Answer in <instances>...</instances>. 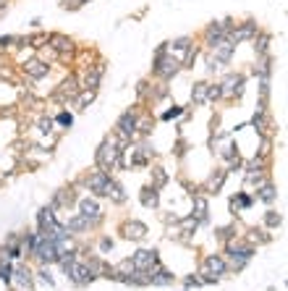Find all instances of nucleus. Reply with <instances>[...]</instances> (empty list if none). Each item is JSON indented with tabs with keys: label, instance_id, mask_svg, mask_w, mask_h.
<instances>
[{
	"label": "nucleus",
	"instance_id": "obj_40",
	"mask_svg": "<svg viewBox=\"0 0 288 291\" xmlns=\"http://www.w3.org/2000/svg\"><path fill=\"white\" fill-rule=\"evenodd\" d=\"M40 278H42V281H48V283H53V278H50V273H48V267H42V270H40Z\"/></svg>",
	"mask_w": 288,
	"mask_h": 291
},
{
	"label": "nucleus",
	"instance_id": "obj_29",
	"mask_svg": "<svg viewBox=\"0 0 288 291\" xmlns=\"http://www.w3.org/2000/svg\"><path fill=\"white\" fill-rule=\"evenodd\" d=\"M251 205V200L246 194H241V197H233V202H230V207H233V210H238V207H249Z\"/></svg>",
	"mask_w": 288,
	"mask_h": 291
},
{
	"label": "nucleus",
	"instance_id": "obj_6",
	"mask_svg": "<svg viewBox=\"0 0 288 291\" xmlns=\"http://www.w3.org/2000/svg\"><path fill=\"white\" fill-rule=\"evenodd\" d=\"M118 131H121V136L129 142V139L136 134V115L134 113H123L121 118H118Z\"/></svg>",
	"mask_w": 288,
	"mask_h": 291
},
{
	"label": "nucleus",
	"instance_id": "obj_38",
	"mask_svg": "<svg viewBox=\"0 0 288 291\" xmlns=\"http://www.w3.org/2000/svg\"><path fill=\"white\" fill-rule=\"evenodd\" d=\"M16 37H11V34H6V37H0V48H11V42H14Z\"/></svg>",
	"mask_w": 288,
	"mask_h": 291
},
{
	"label": "nucleus",
	"instance_id": "obj_37",
	"mask_svg": "<svg viewBox=\"0 0 288 291\" xmlns=\"http://www.w3.org/2000/svg\"><path fill=\"white\" fill-rule=\"evenodd\" d=\"M58 123H63V126H71V115H68V113H61V115H58Z\"/></svg>",
	"mask_w": 288,
	"mask_h": 291
},
{
	"label": "nucleus",
	"instance_id": "obj_27",
	"mask_svg": "<svg viewBox=\"0 0 288 291\" xmlns=\"http://www.w3.org/2000/svg\"><path fill=\"white\" fill-rule=\"evenodd\" d=\"M11 278H14V267H11V265L3 260V265H0V281L11 283Z\"/></svg>",
	"mask_w": 288,
	"mask_h": 291
},
{
	"label": "nucleus",
	"instance_id": "obj_14",
	"mask_svg": "<svg viewBox=\"0 0 288 291\" xmlns=\"http://www.w3.org/2000/svg\"><path fill=\"white\" fill-rule=\"evenodd\" d=\"M79 210H82V215H84V218H89L92 223H95V220H100V205H97L95 200H82Z\"/></svg>",
	"mask_w": 288,
	"mask_h": 291
},
{
	"label": "nucleus",
	"instance_id": "obj_33",
	"mask_svg": "<svg viewBox=\"0 0 288 291\" xmlns=\"http://www.w3.org/2000/svg\"><path fill=\"white\" fill-rule=\"evenodd\" d=\"M189 45H191V40H189V37H181V40L173 42V48H176V50H189Z\"/></svg>",
	"mask_w": 288,
	"mask_h": 291
},
{
	"label": "nucleus",
	"instance_id": "obj_13",
	"mask_svg": "<svg viewBox=\"0 0 288 291\" xmlns=\"http://www.w3.org/2000/svg\"><path fill=\"white\" fill-rule=\"evenodd\" d=\"M79 95V87H76V79L74 76H68L63 84H61V89L55 92V97L58 100H66V97H76Z\"/></svg>",
	"mask_w": 288,
	"mask_h": 291
},
{
	"label": "nucleus",
	"instance_id": "obj_30",
	"mask_svg": "<svg viewBox=\"0 0 288 291\" xmlns=\"http://www.w3.org/2000/svg\"><path fill=\"white\" fill-rule=\"evenodd\" d=\"M92 100H95V89H84L82 95H79V105L84 108V105H89Z\"/></svg>",
	"mask_w": 288,
	"mask_h": 291
},
{
	"label": "nucleus",
	"instance_id": "obj_15",
	"mask_svg": "<svg viewBox=\"0 0 288 291\" xmlns=\"http://www.w3.org/2000/svg\"><path fill=\"white\" fill-rule=\"evenodd\" d=\"M24 71H27L32 79H42V76H48V63H42V61H29V63H24Z\"/></svg>",
	"mask_w": 288,
	"mask_h": 291
},
{
	"label": "nucleus",
	"instance_id": "obj_3",
	"mask_svg": "<svg viewBox=\"0 0 288 291\" xmlns=\"http://www.w3.org/2000/svg\"><path fill=\"white\" fill-rule=\"evenodd\" d=\"M134 270H152V267L157 265V252L155 249H142L134 254Z\"/></svg>",
	"mask_w": 288,
	"mask_h": 291
},
{
	"label": "nucleus",
	"instance_id": "obj_17",
	"mask_svg": "<svg viewBox=\"0 0 288 291\" xmlns=\"http://www.w3.org/2000/svg\"><path fill=\"white\" fill-rule=\"evenodd\" d=\"M102 194H108V197H113V200H115V202H123V200H126V194H123V189H121V186H118V184H115V181H110V179H108V184H105V189H102Z\"/></svg>",
	"mask_w": 288,
	"mask_h": 291
},
{
	"label": "nucleus",
	"instance_id": "obj_12",
	"mask_svg": "<svg viewBox=\"0 0 288 291\" xmlns=\"http://www.w3.org/2000/svg\"><path fill=\"white\" fill-rule=\"evenodd\" d=\"M102 74H105V66L97 63L95 68H92V71H87V76H84V87H87V89H97V87H100Z\"/></svg>",
	"mask_w": 288,
	"mask_h": 291
},
{
	"label": "nucleus",
	"instance_id": "obj_7",
	"mask_svg": "<svg viewBox=\"0 0 288 291\" xmlns=\"http://www.w3.org/2000/svg\"><path fill=\"white\" fill-rule=\"evenodd\" d=\"M212 50H215V61H220V63H228V61H230V55H233V50H236V45H233V42H230V40L225 37V40H220V42H217Z\"/></svg>",
	"mask_w": 288,
	"mask_h": 291
},
{
	"label": "nucleus",
	"instance_id": "obj_11",
	"mask_svg": "<svg viewBox=\"0 0 288 291\" xmlns=\"http://www.w3.org/2000/svg\"><path fill=\"white\" fill-rule=\"evenodd\" d=\"M68 275H71L74 283H79V286H84V283H89L92 278H95V273H92L87 265H74V270L68 273Z\"/></svg>",
	"mask_w": 288,
	"mask_h": 291
},
{
	"label": "nucleus",
	"instance_id": "obj_19",
	"mask_svg": "<svg viewBox=\"0 0 288 291\" xmlns=\"http://www.w3.org/2000/svg\"><path fill=\"white\" fill-rule=\"evenodd\" d=\"M48 40L53 42V48L61 50V53H68V50H71V40L63 37V34H53V37H48Z\"/></svg>",
	"mask_w": 288,
	"mask_h": 291
},
{
	"label": "nucleus",
	"instance_id": "obj_21",
	"mask_svg": "<svg viewBox=\"0 0 288 291\" xmlns=\"http://www.w3.org/2000/svg\"><path fill=\"white\" fill-rule=\"evenodd\" d=\"M157 202H160V197H157V189L152 186V189H144L142 192V205L144 207H157Z\"/></svg>",
	"mask_w": 288,
	"mask_h": 291
},
{
	"label": "nucleus",
	"instance_id": "obj_28",
	"mask_svg": "<svg viewBox=\"0 0 288 291\" xmlns=\"http://www.w3.org/2000/svg\"><path fill=\"white\" fill-rule=\"evenodd\" d=\"M264 223H267L270 228H275V226H280V223H283V218H280L278 213H272V210H270L267 215H264Z\"/></svg>",
	"mask_w": 288,
	"mask_h": 291
},
{
	"label": "nucleus",
	"instance_id": "obj_20",
	"mask_svg": "<svg viewBox=\"0 0 288 291\" xmlns=\"http://www.w3.org/2000/svg\"><path fill=\"white\" fill-rule=\"evenodd\" d=\"M149 283L152 286H168V283H173V273L157 270V275H149Z\"/></svg>",
	"mask_w": 288,
	"mask_h": 291
},
{
	"label": "nucleus",
	"instance_id": "obj_39",
	"mask_svg": "<svg viewBox=\"0 0 288 291\" xmlns=\"http://www.w3.org/2000/svg\"><path fill=\"white\" fill-rule=\"evenodd\" d=\"M176 115H181V108H173V110H168V113L163 115V118H165V121H170V118H176Z\"/></svg>",
	"mask_w": 288,
	"mask_h": 291
},
{
	"label": "nucleus",
	"instance_id": "obj_35",
	"mask_svg": "<svg viewBox=\"0 0 288 291\" xmlns=\"http://www.w3.org/2000/svg\"><path fill=\"white\" fill-rule=\"evenodd\" d=\"M40 131H45V134L53 131V121H50V118H42V121H40Z\"/></svg>",
	"mask_w": 288,
	"mask_h": 291
},
{
	"label": "nucleus",
	"instance_id": "obj_23",
	"mask_svg": "<svg viewBox=\"0 0 288 291\" xmlns=\"http://www.w3.org/2000/svg\"><path fill=\"white\" fill-rule=\"evenodd\" d=\"M275 197H278V192H275V186H272V184H262V189H259V200H264V202H272Z\"/></svg>",
	"mask_w": 288,
	"mask_h": 291
},
{
	"label": "nucleus",
	"instance_id": "obj_22",
	"mask_svg": "<svg viewBox=\"0 0 288 291\" xmlns=\"http://www.w3.org/2000/svg\"><path fill=\"white\" fill-rule=\"evenodd\" d=\"M207 87H210V84H204V81H199V84H194L191 100H194V102H207Z\"/></svg>",
	"mask_w": 288,
	"mask_h": 291
},
{
	"label": "nucleus",
	"instance_id": "obj_8",
	"mask_svg": "<svg viewBox=\"0 0 288 291\" xmlns=\"http://www.w3.org/2000/svg\"><path fill=\"white\" fill-rule=\"evenodd\" d=\"M123 234H126V239L139 241V239H144V236H147V226H144V223H139V220H129V223L123 226Z\"/></svg>",
	"mask_w": 288,
	"mask_h": 291
},
{
	"label": "nucleus",
	"instance_id": "obj_31",
	"mask_svg": "<svg viewBox=\"0 0 288 291\" xmlns=\"http://www.w3.org/2000/svg\"><path fill=\"white\" fill-rule=\"evenodd\" d=\"M223 179H225V171H217L215 176L210 179V186H212V189H220V186H223Z\"/></svg>",
	"mask_w": 288,
	"mask_h": 291
},
{
	"label": "nucleus",
	"instance_id": "obj_10",
	"mask_svg": "<svg viewBox=\"0 0 288 291\" xmlns=\"http://www.w3.org/2000/svg\"><path fill=\"white\" fill-rule=\"evenodd\" d=\"M37 223H40V234H48V231L55 226L53 207H42V210H40V215H37Z\"/></svg>",
	"mask_w": 288,
	"mask_h": 291
},
{
	"label": "nucleus",
	"instance_id": "obj_26",
	"mask_svg": "<svg viewBox=\"0 0 288 291\" xmlns=\"http://www.w3.org/2000/svg\"><path fill=\"white\" fill-rule=\"evenodd\" d=\"M267 45H270V34H259V40H257V45H254L257 55H267Z\"/></svg>",
	"mask_w": 288,
	"mask_h": 291
},
{
	"label": "nucleus",
	"instance_id": "obj_36",
	"mask_svg": "<svg viewBox=\"0 0 288 291\" xmlns=\"http://www.w3.org/2000/svg\"><path fill=\"white\" fill-rule=\"evenodd\" d=\"M251 241H270V236H264V231H251Z\"/></svg>",
	"mask_w": 288,
	"mask_h": 291
},
{
	"label": "nucleus",
	"instance_id": "obj_2",
	"mask_svg": "<svg viewBox=\"0 0 288 291\" xmlns=\"http://www.w3.org/2000/svg\"><path fill=\"white\" fill-rule=\"evenodd\" d=\"M155 71L163 79H170V76L178 74V61H176V58H165V48H160L157 58H155Z\"/></svg>",
	"mask_w": 288,
	"mask_h": 291
},
{
	"label": "nucleus",
	"instance_id": "obj_5",
	"mask_svg": "<svg viewBox=\"0 0 288 291\" xmlns=\"http://www.w3.org/2000/svg\"><path fill=\"white\" fill-rule=\"evenodd\" d=\"M220 87H223V95H228V97L236 95L238 97L241 92H244V76H241V74H228Z\"/></svg>",
	"mask_w": 288,
	"mask_h": 291
},
{
	"label": "nucleus",
	"instance_id": "obj_1",
	"mask_svg": "<svg viewBox=\"0 0 288 291\" xmlns=\"http://www.w3.org/2000/svg\"><path fill=\"white\" fill-rule=\"evenodd\" d=\"M121 153H123V150L115 147L113 139H105V142L100 144V150H97V166H100V171L108 173L113 166H118V163H121Z\"/></svg>",
	"mask_w": 288,
	"mask_h": 291
},
{
	"label": "nucleus",
	"instance_id": "obj_16",
	"mask_svg": "<svg viewBox=\"0 0 288 291\" xmlns=\"http://www.w3.org/2000/svg\"><path fill=\"white\" fill-rule=\"evenodd\" d=\"M204 273H217V275H220V273H225V262H223V257H217V254H210V257H207L204 260Z\"/></svg>",
	"mask_w": 288,
	"mask_h": 291
},
{
	"label": "nucleus",
	"instance_id": "obj_41",
	"mask_svg": "<svg viewBox=\"0 0 288 291\" xmlns=\"http://www.w3.org/2000/svg\"><path fill=\"white\" fill-rule=\"evenodd\" d=\"M100 247H102V249H113V241H110V239H102Z\"/></svg>",
	"mask_w": 288,
	"mask_h": 291
},
{
	"label": "nucleus",
	"instance_id": "obj_25",
	"mask_svg": "<svg viewBox=\"0 0 288 291\" xmlns=\"http://www.w3.org/2000/svg\"><path fill=\"white\" fill-rule=\"evenodd\" d=\"M14 275H16V283H19V286H29V283H32V273L27 270V267H19Z\"/></svg>",
	"mask_w": 288,
	"mask_h": 291
},
{
	"label": "nucleus",
	"instance_id": "obj_24",
	"mask_svg": "<svg viewBox=\"0 0 288 291\" xmlns=\"http://www.w3.org/2000/svg\"><path fill=\"white\" fill-rule=\"evenodd\" d=\"M194 207H197V218H207V200H204V197L202 194H197V197H194Z\"/></svg>",
	"mask_w": 288,
	"mask_h": 291
},
{
	"label": "nucleus",
	"instance_id": "obj_18",
	"mask_svg": "<svg viewBox=\"0 0 288 291\" xmlns=\"http://www.w3.org/2000/svg\"><path fill=\"white\" fill-rule=\"evenodd\" d=\"M89 226H92V220H89V218H84L82 213L74 215L71 220H68V231H87Z\"/></svg>",
	"mask_w": 288,
	"mask_h": 291
},
{
	"label": "nucleus",
	"instance_id": "obj_32",
	"mask_svg": "<svg viewBox=\"0 0 288 291\" xmlns=\"http://www.w3.org/2000/svg\"><path fill=\"white\" fill-rule=\"evenodd\" d=\"M223 97V89L220 87H207V100H217Z\"/></svg>",
	"mask_w": 288,
	"mask_h": 291
},
{
	"label": "nucleus",
	"instance_id": "obj_4",
	"mask_svg": "<svg viewBox=\"0 0 288 291\" xmlns=\"http://www.w3.org/2000/svg\"><path fill=\"white\" fill-rule=\"evenodd\" d=\"M251 37H257V24L254 21H244L238 29H233V32H228V40L230 42H244V40H251Z\"/></svg>",
	"mask_w": 288,
	"mask_h": 291
},
{
	"label": "nucleus",
	"instance_id": "obj_9",
	"mask_svg": "<svg viewBox=\"0 0 288 291\" xmlns=\"http://www.w3.org/2000/svg\"><path fill=\"white\" fill-rule=\"evenodd\" d=\"M108 173L105 171H95V173H92V176L87 179V186H89V189L92 192H97V194H102V189H105V184H108Z\"/></svg>",
	"mask_w": 288,
	"mask_h": 291
},
{
	"label": "nucleus",
	"instance_id": "obj_34",
	"mask_svg": "<svg viewBox=\"0 0 288 291\" xmlns=\"http://www.w3.org/2000/svg\"><path fill=\"white\" fill-rule=\"evenodd\" d=\"M165 181H168V176L163 173V168H155V184H157V186H163Z\"/></svg>",
	"mask_w": 288,
	"mask_h": 291
}]
</instances>
